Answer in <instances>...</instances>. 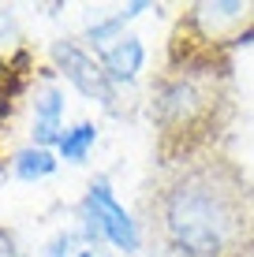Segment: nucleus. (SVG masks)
Here are the masks:
<instances>
[{
  "mask_svg": "<svg viewBox=\"0 0 254 257\" xmlns=\"http://www.w3.org/2000/svg\"><path fill=\"white\" fill-rule=\"evenodd\" d=\"M146 227L168 257H247L254 183L224 149L161 164L146 198Z\"/></svg>",
  "mask_w": 254,
  "mask_h": 257,
  "instance_id": "obj_1",
  "label": "nucleus"
},
{
  "mask_svg": "<svg viewBox=\"0 0 254 257\" xmlns=\"http://www.w3.org/2000/svg\"><path fill=\"white\" fill-rule=\"evenodd\" d=\"M235 112L232 56L168 49L150 86V119L157 131V168L224 149Z\"/></svg>",
  "mask_w": 254,
  "mask_h": 257,
  "instance_id": "obj_2",
  "label": "nucleus"
},
{
  "mask_svg": "<svg viewBox=\"0 0 254 257\" xmlns=\"http://www.w3.org/2000/svg\"><path fill=\"white\" fill-rule=\"evenodd\" d=\"M250 38H254V0H202L180 15L168 49L232 56V49Z\"/></svg>",
  "mask_w": 254,
  "mask_h": 257,
  "instance_id": "obj_3",
  "label": "nucleus"
},
{
  "mask_svg": "<svg viewBox=\"0 0 254 257\" xmlns=\"http://www.w3.org/2000/svg\"><path fill=\"white\" fill-rule=\"evenodd\" d=\"M78 242L82 246H124L135 250L138 246V227L135 220L124 212V205L116 201V194L109 190V183L98 179L90 183L82 205H78Z\"/></svg>",
  "mask_w": 254,
  "mask_h": 257,
  "instance_id": "obj_4",
  "label": "nucleus"
},
{
  "mask_svg": "<svg viewBox=\"0 0 254 257\" xmlns=\"http://www.w3.org/2000/svg\"><path fill=\"white\" fill-rule=\"evenodd\" d=\"M52 67H56L60 75H64V82H71L82 97L101 101L105 108H112V104H116V93H120L116 82L109 78L101 56L86 45V41H75V38L52 41Z\"/></svg>",
  "mask_w": 254,
  "mask_h": 257,
  "instance_id": "obj_5",
  "label": "nucleus"
},
{
  "mask_svg": "<svg viewBox=\"0 0 254 257\" xmlns=\"http://www.w3.org/2000/svg\"><path fill=\"white\" fill-rule=\"evenodd\" d=\"M64 90L56 82H41V90L34 93V146L56 149V142L64 138Z\"/></svg>",
  "mask_w": 254,
  "mask_h": 257,
  "instance_id": "obj_6",
  "label": "nucleus"
},
{
  "mask_svg": "<svg viewBox=\"0 0 254 257\" xmlns=\"http://www.w3.org/2000/svg\"><path fill=\"white\" fill-rule=\"evenodd\" d=\"M98 56H101L105 71H109V78L116 82V90L127 86V82H135L138 71L146 67V49H142L138 38H120V41H112L109 49H101Z\"/></svg>",
  "mask_w": 254,
  "mask_h": 257,
  "instance_id": "obj_7",
  "label": "nucleus"
},
{
  "mask_svg": "<svg viewBox=\"0 0 254 257\" xmlns=\"http://www.w3.org/2000/svg\"><path fill=\"white\" fill-rule=\"evenodd\" d=\"M56 168H60L56 149H41V146H34V142L23 146L19 153L12 157V175L23 179V183H41V179H49Z\"/></svg>",
  "mask_w": 254,
  "mask_h": 257,
  "instance_id": "obj_8",
  "label": "nucleus"
},
{
  "mask_svg": "<svg viewBox=\"0 0 254 257\" xmlns=\"http://www.w3.org/2000/svg\"><path fill=\"white\" fill-rule=\"evenodd\" d=\"M94 142H98V127H94V123H75V127H67L64 138L56 142V157L60 161H71V164H82L86 153L94 149Z\"/></svg>",
  "mask_w": 254,
  "mask_h": 257,
  "instance_id": "obj_9",
  "label": "nucleus"
},
{
  "mask_svg": "<svg viewBox=\"0 0 254 257\" xmlns=\"http://www.w3.org/2000/svg\"><path fill=\"white\" fill-rule=\"evenodd\" d=\"M78 231H56L45 246L38 250V257H75L78 253Z\"/></svg>",
  "mask_w": 254,
  "mask_h": 257,
  "instance_id": "obj_10",
  "label": "nucleus"
},
{
  "mask_svg": "<svg viewBox=\"0 0 254 257\" xmlns=\"http://www.w3.org/2000/svg\"><path fill=\"white\" fill-rule=\"evenodd\" d=\"M0 257H19V250H15V242H12L8 231H0Z\"/></svg>",
  "mask_w": 254,
  "mask_h": 257,
  "instance_id": "obj_11",
  "label": "nucleus"
},
{
  "mask_svg": "<svg viewBox=\"0 0 254 257\" xmlns=\"http://www.w3.org/2000/svg\"><path fill=\"white\" fill-rule=\"evenodd\" d=\"M247 257H254V250H250V253H247Z\"/></svg>",
  "mask_w": 254,
  "mask_h": 257,
  "instance_id": "obj_12",
  "label": "nucleus"
}]
</instances>
